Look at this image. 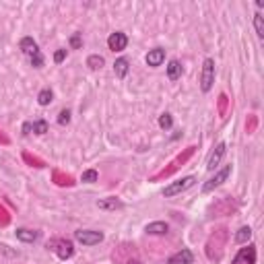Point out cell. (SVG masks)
<instances>
[{"label": "cell", "mask_w": 264, "mask_h": 264, "mask_svg": "<svg viewBox=\"0 0 264 264\" xmlns=\"http://www.w3.org/2000/svg\"><path fill=\"white\" fill-rule=\"evenodd\" d=\"M194 149H196V147H188V149H186L184 153H180L178 157H176L172 163H169V167L161 169L159 174H155V176H153L149 182H159V180H165V178H169V176H174V174L178 172V167H180V165H184V163L188 161V159L192 157V155H194Z\"/></svg>", "instance_id": "cell-3"}, {"label": "cell", "mask_w": 264, "mask_h": 264, "mask_svg": "<svg viewBox=\"0 0 264 264\" xmlns=\"http://www.w3.org/2000/svg\"><path fill=\"white\" fill-rule=\"evenodd\" d=\"M225 110H227V95L221 93V95H219V114L225 116Z\"/></svg>", "instance_id": "cell-32"}, {"label": "cell", "mask_w": 264, "mask_h": 264, "mask_svg": "<svg viewBox=\"0 0 264 264\" xmlns=\"http://www.w3.org/2000/svg\"><path fill=\"white\" fill-rule=\"evenodd\" d=\"M52 101H54V91H52L50 87L41 89V91H39V95H37V103H39L41 107H45V105H50Z\"/></svg>", "instance_id": "cell-21"}, {"label": "cell", "mask_w": 264, "mask_h": 264, "mask_svg": "<svg viewBox=\"0 0 264 264\" xmlns=\"http://www.w3.org/2000/svg\"><path fill=\"white\" fill-rule=\"evenodd\" d=\"M213 83H215V60L207 58L203 62V70H200V89H203V93H209L213 89Z\"/></svg>", "instance_id": "cell-9"}, {"label": "cell", "mask_w": 264, "mask_h": 264, "mask_svg": "<svg viewBox=\"0 0 264 264\" xmlns=\"http://www.w3.org/2000/svg\"><path fill=\"white\" fill-rule=\"evenodd\" d=\"M31 130H33V124H31V122H25V124H23V134L27 136V134H31Z\"/></svg>", "instance_id": "cell-36"}, {"label": "cell", "mask_w": 264, "mask_h": 264, "mask_svg": "<svg viewBox=\"0 0 264 264\" xmlns=\"http://www.w3.org/2000/svg\"><path fill=\"white\" fill-rule=\"evenodd\" d=\"M23 159H25L29 165H33V167H45V163H43L41 159H37V157H31L29 153H23Z\"/></svg>", "instance_id": "cell-29"}, {"label": "cell", "mask_w": 264, "mask_h": 264, "mask_svg": "<svg viewBox=\"0 0 264 264\" xmlns=\"http://www.w3.org/2000/svg\"><path fill=\"white\" fill-rule=\"evenodd\" d=\"M225 151H227V145L225 143H219V145L215 147V151L209 155V161H207V169H209V172H213V169L219 167L221 159L225 157Z\"/></svg>", "instance_id": "cell-13"}, {"label": "cell", "mask_w": 264, "mask_h": 264, "mask_svg": "<svg viewBox=\"0 0 264 264\" xmlns=\"http://www.w3.org/2000/svg\"><path fill=\"white\" fill-rule=\"evenodd\" d=\"M64 58H66V50H58V52L54 54V62H56V64H60V62L64 60Z\"/></svg>", "instance_id": "cell-34"}, {"label": "cell", "mask_w": 264, "mask_h": 264, "mask_svg": "<svg viewBox=\"0 0 264 264\" xmlns=\"http://www.w3.org/2000/svg\"><path fill=\"white\" fill-rule=\"evenodd\" d=\"M126 45H128V35L124 33V31H114V33L107 37V48H110L112 52L126 50Z\"/></svg>", "instance_id": "cell-12"}, {"label": "cell", "mask_w": 264, "mask_h": 264, "mask_svg": "<svg viewBox=\"0 0 264 264\" xmlns=\"http://www.w3.org/2000/svg\"><path fill=\"white\" fill-rule=\"evenodd\" d=\"M194 262V254L188 250V248H182L180 252L172 254L167 260V264H192Z\"/></svg>", "instance_id": "cell-15"}, {"label": "cell", "mask_w": 264, "mask_h": 264, "mask_svg": "<svg viewBox=\"0 0 264 264\" xmlns=\"http://www.w3.org/2000/svg\"><path fill=\"white\" fill-rule=\"evenodd\" d=\"M145 231H147L149 236H165L167 231H169V225L165 221H153V223H149L145 227Z\"/></svg>", "instance_id": "cell-18"}, {"label": "cell", "mask_w": 264, "mask_h": 264, "mask_svg": "<svg viewBox=\"0 0 264 264\" xmlns=\"http://www.w3.org/2000/svg\"><path fill=\"white\" fill-rule=\"evenodd\" d=\"M231 172H234V165H231V163H229V165H223V167H221L219 172H217V174H215L209 182H205V184H203V192H205V194H209V192H213L215 188H219V186H223V184L227 182V178L231 176Z\"/></svg>", "instance_id": "cell-7"}, {"label": "cell", "mask_w": 264, "mask_h": 264, "mask_svg": "<svg viewBox=\"0 0 264 264\" xmlns=\"http://www.w3.org/2000/svg\"><path fill=\"white\" fill-rule=\"evenodd\" d=\"M97 180H99L97 169H87V172L81 174V182H85V184H95Z\"/></svg>", "instance_id": "cell-24"}, {"label": "cell", "mask_w": 264, "mask_h": 264, "mask_svg": "<svg viewBox=\"0 0 264 264\" xmlns=\"http://www.w3.org/2000/svg\"><path fill=\"white\" fill-rule=\"evenodd\" d=\"M182 76V62L180 60H169L167 64V79L169 81H178Z\"/></svg>", "instance_id": "cell-20"}, {"label": "cell", "mask_w": 264, "mask_h": 264, "mask_svg": "<svg viewBox=\"0 0 264 264\" xmlns=\"http://www.w3.org/2000/svg\"><path fill=\"white\" fill-rule=\"evenodd\" d=\"M70 45L74 50H79L81 45H83V33H72L70 35Z\"/></svg>", "instance_id": "cell-31"}, {"label": "cell", "mask_w": 264, "mask_h": 264, "mask_svg": "<svg viewBox=\"0 0 264 264\" xmlns=\"http://www.w3.org/2000/svg\"><path fill=\"white\" fill-rule=\"evenodd\" d=\"M128 70H130V62H128L126 58H118V60L114 62V72H116L118 79H126Z\"/></svg>", "instance_id": "cell-19"}, {"label": "cell", "mask_w": 264, "mask_h": 264, "mask_svg": "<svg viewBox=\"0 0 264 264\" xmlns=\"http://www.w3.org/2000/svg\"><path fill=\"white\" fill-rule=\"evenodd\" d=\"M31 124H33V132L37 136H43L45 132H48V122H45V120H35V122H31Z\"/></svg>", "instance_id": "cell-26"}, {"label": "cell", "mask_w": 264, "mask_h": 264, "mask_svg": "<svg viewBox=\"0 0 264 264\" xmlns=\"http://www.w3.org/2000/svg\"><path fill=\"white\" fill-rule=\"evenodd\" d=\"M256 258H258L256 246L254 244H248V246L240 248L238 254L234 256V260H231V264H256Z\"/></svg>", "instance_id": "cell-11"}, {"label": "cell", "mask_w": 264, "mask_h": 264, "mask_svg": "<svg viewBox=\"0 0 264 264\" xmlns=\"http://www.w3.org/2000/svg\"><path fill=\"white\" fill-rule=\"evenodd\" d=\"M254 128H256V118L252 116V118H250V124H246V130L252 134V132H254Z\"/></svg>", "instance_id": "cell-35"}, {"label": "cell", "mask_w": 264, "mask_h": 264, "mask_svg": "<svg viewBox=\"0 0 264 264\" xmlns=\"http://www.w3.org/2000/svg\"><path fill=\"white\" fill-rule=\"evenodd\" d=\"M48 250L54 252L60 260H68L74 256V244L70 240H64V238H54L48 242Z\"/></svg>", "instance_id": "cell-4"}, {"label": "cell", "mask_w": 264, "mask_h": 264, "mask_svg": "<svg viewBox=\"0 0 264 264\" xmlns=\"http://www.w3.org/2000/svg\"><path fill=\"white\" fill-rule=\"evenodd\" d=\"M103 64H105V60H103V56H99V54H91V56L87 58V66H89L91 70H99Z\"/></svg>", "instance_id": "cell-23"}, {"label": "cell", "mask_w": 264, "mask_h": 264, "mask_svg": "<svg viewBox=\"0 0 264 264\" xmlns=\"http://www.w3.org/2000/svg\"><path fill=\"white\" fill-rule=\"evenodd\" d=\"M14 236H17V240L23 242V244H33V242L39 238V231L27 229V227H19L17 231H14Z\"/></svg>", "instance_id": "cell-17"}, {"label": "cell", "mask_w": 264, "mask_h": 264, "mask_svg": "<svg viewBox=\"0 0 264 264\" xmlns=\"http://www.w3.org/2000/svg\"><path fill=\"white\" fill-rule=\"evenodd\" d=\"M114 264H143L141 258L136 256V250H134V246H128V244H124L120 246L118 250L114 252Z\"/></svg>", "instance_id": "cell-6"}, {"label": "cell", "mask_w": 264, "mask_h": 264, "mask_svg": "<svg viewBox=\"0 0 264 264\" xmlns=\"http://www.w3.org/2000/svg\"><path fill=\"white\" fill-rule=\"evenodd\" d=\"M238 244H248L252 240V227H248V225H244V227H240L238 229V234H236V238H234Z\"/></svg>", "instance_id": "cell-22"}, {"label": "cell", "mask_w": 264, "mask_h": 264, "mask_svg": "<svg viewBox=\"0 0 264 264\" xmlns=\"http://www.w3.org/2000/svg\"><path fill=\"white\" fill-rule=\"evenodd\" d=\"M97 207L101 211H120V209H124V203H122L120 198H116V196H107V198H101L99 200Z\"/></svg>", "instance_id": "cell-16"}, {"label": "cell", "mask_w": 264, "mask_h": 264, "mask_svg": "<svg viewBox=\"0 0 264 264\" xmlns=\"http://www.w3.org/2000/svg\"><path fill=\"white\" fill-rule=\"evenodd\" d=\"M159 126L163 128V130H169V128H172L174 126V118H172V114H161L159 116Z\"/></svg>", "instance_id": "cell-27"}, {"label": "cell", "mask_w": 264, "mask_h": 264, "mask_svg": "<svg viewBox=\"0 0 264 264\" xmlns=\"http://www.w3.org/2000/svg\"><path fill=\"white\" fill-rule=\"evenodd\" d=\"M0 143H2V145H8V138H6L2 132H0Z\"/></svg>", "instance_id": "cell-37"}, {"label": "cell", "mask_w": 264, "mask_h": 264, "mask_svg": "<svg viewBox=\"0 0 264 264\" xmlns=\"http://www.w3.org/2000/svg\"><path fill=\"white\" fill-rule=\"evenodd\" d=\"M70 110H62L60 114H58V124L60 126H66V124H70Z\"/></svg>", "instance_id": "cell-30"}, {"label": "cell", "mask_w": 264, "mask_h": 264, "mask_svg": "<svg viewBox=\"0 0 264 264\" xmlns=\"http://www.w3.org/2000/svg\"><path fill=\"white\" fill-rule=\"evenodd\" d=\"M194 184H196V178L194 176H186V178H182L178 182H172L169 186H165V188H163V196L165 198H172L176 194H182V192H186L188 188H192Z\"/></svg>", "instance_id": "cell-8"}, {"label": "cell", "mask_w": 264, "mask_h": 264, "mask_svg": "<svg viewBox=\"0 0 264 264\" xmlns=\"http://www.w3.org/2000/svg\"><path fill=\"white\" fill-rule=\"evenodd\" d=\"M227 242H229V229L227 227H219L215 229L213 234L209 236L207 240V246H205V254L211 262H219L225 254V248H227Z\"/></svg>", "instance_id": "cell-1"}, {"label": "cell", "mask_w": 264, "mask_h": 264, "mask_svg": "<svg viewBox=\"0 0 264 264\" xmlns=\"http://www.w3.org/2000/svg\"><path fill=\"white\" fill-rule=\"evenodd\" d=\"M8 221H10V217H8V213H6V209L0 205V225H8Z\"/></svg>", "instance_id": "cell-33"}, {"label": "cell", "mask_w": 264, "mask_h": 264, "mask_svg": "<svg viewBox=\"0 0 264 264\" xmlns=\"http://www.w3.org/2000/svg\"><path fill=\"white\" fill-rule=\"evenodd\" d=\"M236 211H238L236 200L229 198V196H223L219 200H215V203L209 207V217H211V219H213V217H227V215L236 213Z\"/></svg>", "instance_id": "cell-5"}, {"label": "cell", "mask_w": 264, "mask_h": 264, "mask_svg": "<svg viewBox=\"0 0 264 264\" xmlns=\"http://www.w3.org/2000/svg\"><path fill=\"white\" fill-rule=\"evenodd\" d=\"M19 48H21V52L29 58V62H31V66L33 68H43V64H45V58H43V54H41V50H39V45H37V41L33 39V37H23L21 41H19Z\"/></svg>", "instance_id": "cell-2"}, {"label": "cell", "mask_w": 264, "mask_h": 264, "mask_svg": "<svg viewBox=\"0 0 264 264\" xmlns=\"http://www.w3.org/2000/svg\"><path fill=\"white\" fill-rule=\"evenodd\" d=\"M54 182H56L58 186H72V184H74L70 176H62L60 172H54Z\"/></svg>", "instance_id": "cell-28"}, {"label": "cell", "mask_w": 264, "mask_h": 264, "mask_svg": "<svg viewBox=\"0 0 264 264\" xmlns=\"http://www.w3.org/2000/svg\"><path fill=\"white\" fill-rule=\"evenodd\" d=\"M254 29H256V35L262 39V37H264V19H262L260 12L254 14Z\"/></svg>", "instance_id": "cell-25"}, {"label": "cell", "mask_w": 264, "mask_h": 264, "mask_svg": "<svg viewBox=\"0 0 264 264\" xmlns=\"http://www.w3.org/2000/svg\"><path fill=\"white\" fill-rule=\"evenodd\" d=\"M145 62H147V66H151V68L161 66L163 62H165V50L163 48H153V50H149V54L145 56Z\"/></svg>", "instance_id": "cell-14"}, {"label": "cell", "mask_w": 264, "mask_h": 264, "mask_svg": "<svg viewBox=\"0 0 264 264\" xmlns=\"http://www.w3.org/2000/svg\"><path fill=\"white\" fill-rule=\"evenodd\" d=\"M74 240L83 246H97L103 242V234L95 229H79L74 231Z\"/></svg>", "instance_id": "cell-10"}]
</instances>
